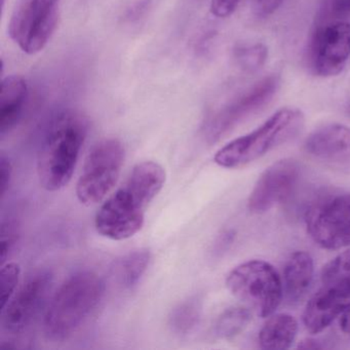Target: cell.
Listing matches in <instances>:
<instances>
[{"label": "cell", "mask_w": 350, "mask_h": 350, "mask_svg": "<svg viewBox=\"0 0 350 350\" xmlns=\"http://www.w3.org/2000/svg\"><path fill=\"white\" fill-rule=\"evenodd\" d=\"M298 333V323L293 315L278 313L268 317L260 329L259 344L263 349H288Z\"/></svg>", "instance_id": "cell-17"}, {"label": "cell", "mask_w": 350, "mask_h": 350, "mask_svg": "<svg viewBox=\"0 0 350 350\" xmlns=\"http://www.w3.org/2000/svg\"><path fill=\"white\" fill-rule=\"evenodd\" d=\"M340 327L344 333L350 335V308L340 317Z\"/></svg>", "instance_id": "cell-30"}, {"label": "cell", "mask_w": 350, "mask_h": 350, "mask_svg": "<svg viewBox=\"0 0 350 350\" xmlns=\"http://www.w3.org/2000/svg\"><path fill=\"white\" fill-rule=\"evenodd\" d=\"M307 232L319 247H350V193L319 200L306 213Z\"/></svg>", "instance_id": "cell-9"}, {"label": "cell", "mask_w": 350, "mask_h": 350, "mask_svg": "<svg viewBox=\"0 0 350 350\" xmlns=\"http://www.w3.org/2000/svg\"><path fill=\"white\" fill-rule=\"evenodd\" d=\"M349 308L350 250L323 266L321 286L305 306L303 323L309 333H321Z\"/></svg>", "instance_id": "cell-5"}, {"label": "cell", "mask_w": 350, "mask_h": 350, "mask_svg": "<svg viewBox=\"0 0 350 350\" xmlns=\"http://www.w3.org/2000/svg\"><path fill=\"white\" fill-rule=\"evenodd\" d=\"M305 150L319 161L350 171V128L327 124L313 131L305 141Z\"/></svg>", "instance_id": "cell-14"}, {"label": "cell", "mask_w": 350, "mask_h": 350, "mask_svg": "<svg viewBox=\"0 0 350 350\" xmlns=\"http://www.w3.org/2000/svg\"><path fill=\"white\" fill-rule=\"evenodd\" d=\"M348 109H349V113H350V104H349V107H348Z\"/></svg>", "instance_id": "cell-33"}, {"label": "cell", "mask_w": 350, "mask_h": 350, "mask_svg": "<svg viewBox=\"0 0 350 350\" xmlns=\"http://www.w3.org/2000/svg\"><path fill=\"white\" fill-rule=\"evenodd\" d=\"M150 257L148 250L139 249L118 259L112 269L118 286L124 290H131L136 286L148 268Z\"/></svg>", "instance_id": "cell-18"}, {"label": "cell", "mask_w": 350, "mask_h": 350, "mask_svg": "<svg viewBox=\"0 0 350 350\" xmlns=\"http://www.w3.org/2000/svg\"><path fill=\"white\" fill-rule=\"evenodd\" d=\"M241 0H211V13L217 18L230 17L237 8Z\"/></svg>", "instance_id": "cell-25"}, {"label": "cell", "mask_w": 350, "mask_h": 350, "mask_svg": "<svg viewBox=\"0 0 350 350\" xmlns=\"http://www.w3.org/2000/svg\"><path fill=\"white\" fill-rule=\"evenodd\" d=\"M7 0H1V3H3V8L5 7V3Z\"/></svg>", "instance_id": "cell-32"}, {"label": "cell", "mask_w": 350, "mask_h": 350, "mask_svg": "<svg viewBox=\"0 0 350 350\" xmlns=\"http://www.w3.org/2000/svg\"><path fill=\"white\" fill-rule=\"evenodd\" d=\"M202 303L200 299L192 297L178 304L169 315V327L177 335L191 333L200 323Z\"/></svg>", "instance_id": "cell-20"}, {"label": "cell", "mask_w": 350, "mask_h": 350, "mask_svg": "<svg viewBox=\"0 0 350 350\" xmlns=\"http://www.w3.org/2000/svg\"><path fill=\"white\" fill-rule=\"evenodd\" d=\"M284 3V0H253L254 15L260 19H265L273 15Z\"/></svg>", "instance_id": "cell-24"}, {"label": "cell", "mask_w": 350, "mask_h": 350, "mask_svg": "<svg viewBox=\"0 0 350 350\" xmlns=\"http://www.w3.org/2000/svg\"><path fill=\"white\" fill-rule=\"evenodd\" d=\"M235 58L239 66L247 72H256L265 65L268 59V48L262 42L237 49Z\"/></svg>", "instance_id": "cell-21"}, {"label": "cell", "mask_w": 350, "mask_h": 350, "mask_svg": "<svg viewBox=\"0 0 350 350\" xmlns=\"http://www.w3.org/2000/svg\"><path fill=\"white\" fill-rule=\"evenodd\" d=\"M314 263L306 252L297 251L286 260L284 268V293L291 302L304 298L312 284Z\"/></svg>", "instance_id": "cell-16"}, {"label": "cell", "mask_w": 350, "mask_h": 350, "mask_svg": "<svg viewBox=\"0 0 350 350\" xmlns=\"http://www.w3.org/2000/svg\"><path fill=\"white\" fill-rule=\"evenodd\" d=\"M280 85L278 75H268L217 112L206 129L208 142L220 140L237 124L268 105L278 93Z\"/></svg>", "instance_id": "cell-10"}, {"label": "cell", "mask_w": 350, "mask_h": 350, "mask_svg": "<svg viewBox=\"0 0 350 350\" xmlns=\"http://www.w3.org/2000/svg\"><path fill=\"white\" fill-rule=\"evenodd\" d=\"M329 14L336 18L350 16V0H329Z\"/></svg>", "instance_id": "cell-28"}, {"label": "cell", "mask_w": 350, "mask_h": 350, "mask_svg": "<svg viewBox=\"0 0 350 350\" xmlns=\"http://www.w3.org/2000/svg\"><path fill=\"white\" fill-rule=\"evenodd\" d=\"M251 319L249 307H229L219 315L213 327V334L218 339H232L245 331Z\"/></svg>", "instance_id": "cell-19"}, {"label": "cell", "mask_w": 350, "mask_h": 350, "mask_svg": "<svg viewBox=\"0 0 350 350\" xmlns=\"http://www.w3.org/2000/svg\"><path fill=\"white\" fill-rule=\"evenodd\" d=\"M28 99V85L20 75H9L0 90V134H7L19 122Z\"/></svg>", "instance_id": "cell-15"}, {"label": "cell", "mask_w": 350, "mask_h": 350, "mask_svg": "<svg viewBox=\"0 0 350 350\" xmlns=\"http://www.w3.org/2000/svg\"><path fill=\"white\" fill-rule=\"evenodd\" d=\"M105 294V284L89 270L69 276L53 295L44 315V329L52 340L68 339L91 317Z\"/></svg>", "instance_id": "cell-3"}, {"label": "cell", "mask_w": 350, "mask_h": 350, "mask_svg": "<svg viewBox=\"0 0 350 350\" xmlns=\"http://www.w3.org/2000/svg\"><path fill=\"white\" fill-rule=\"evenodd\" d=\"M17 228L12 222L3 223L1 226V263H5L8 256L17 241Z\"/></svg>", "instance_id": "cell-23"}, {"label": "cell", "mask_w": 350, "mask_h": 350, "mask_svg": "<svg viewBox=\"0 0 350 350\" xmlns=\"http://www.w3.org/2000/svg\"><path fill=\"white\" fill-rule=\"evenodd\" d=\"M21 269L17 263L10 262L3 264L1 274H0V284H1V309L5 308V305L14 296L19 282Z\"/></svg>", "instance_id": "cell-22"}, {"label": "cell", "mask_w": 350, "mask_h": 350, "mask_svg": "<svg viewBox=\"0 0 350 350\" xmlns=\"http://www.w3.org/2000/svg\"><path fill=\"white\" fill-rule=\"evenodd\" d=\"M88 132L89 122L77 110H63L53 118L38 154V175L42 188L58 191L70 182Z\"/></svg>", "instance_id": "cell-2"}, {"label": "cell", "mask_w": 350, "mask_h": 350, "mask_svg": "<svg viewBox=\"0 0 350 350\" xmlns=\"http://www.w3.org/2000/svg\"><path fill=\"white\" fill-rule=\"evenodd\" d=\"M350 59V23L334 21L319 28L311 46V63L317 77H337Z\"/></svg>", "instance_id": "cell-12"}, {"label": "cell", "mask_w": 350, "mask_h": 350, "mask_svg": "<svg viewBox=\"0 0 350 350\" xmlns=\"http://www.w3.org/2000/svg\"><path fill=\"white\" fill-rule=\"evenodd\" d=\"M62 0H18L9 22L10 38L27 55L42 52L56 32Z\"/></svg>", "instance_id": "cell-7"}, {"label": "cell", "mask_w": 350, "mask_h": 350, "mask_svg": "<svg viewBox=\"0 0 350 350\" xmlns=\"http://www.w3.org/2000/svg\"><path fill=\"white\" fill-rule=\"evenodd\" d=\"M165 171L155 161L135 165L124 185L112 194L98 211L95 226L98 233L124 241L142 228L147 206L163 189Z\"/></svg>", "instance_id": "cell-1"}, {"label": "cell", "mask_w": 350, "mask_h": 350, "mask_svg": "<svg viewBox=\"0 0 350 350\" xmlns=\"http://www.w3.org/2000/svg\"><path fill=\"white\" fill-rule=\"evenodd\" d=\"M301 167L292 159H282L260 175L250 196V212L263 214L290 198L300 179Z\"/></svg>", "instance_id": "cell-13"}, {"label": "cell", "mask_w": 350, "mask_h": 350, "mask_svg": "<svg viewBox=\"0 0 350 350\" xmlns=\"http://www.w3.org/2000/svg\"><path fill=\"white\" fill-rule=\"evenodd\" d=\"M12 174H13V167H12L11 161L5 154L1 155L0 157V186H1V196H5L9 189Z\"/></svg>", "instance_id": "cell-26"}, {"label": "cell", "mask_w": 350, "mask_h": 350, "mask_svg": "<svg viewBox=\"0 0 350 350\" xmlns=\"http://www.w3.org/2000/svg\"><path fill=\"white\" fill-rule=\"evenodd\" d=\"M124 144L118 139H103L94 145L77 184V196L81 204H99L113 189L124 165Z\"/></svg>", "instance_id": "cell-8"}, {"label": "cell", "mask_w": 350, "mask_h": 350, "mask_svg": "<svg viewBox=\"0 0 350 350\" xmlns=\"http://www.w3.org/2000/svg\"><path fill=\"white\" fill-rule=\"evenodd\" d=\"M233 239H234V233H233V231H225V232L219 237L218 241H217L213 253H214L215 255H220L221 253H224V252L228 249L229 245L232 243Z\"/></svg>", "instance_id": "cell-29"}, {"label": "cell", "mask_w": 350, "mask_h": 350, "mask_svg": "<svg viewBox=\"0 0 350 350\" xmlns=\"http://www.w3.org/2000/svg\"><path fill=\"white\" fill-rule=\"evenodd\" d=\"M233 296L259 317L275 312L284 296V286L275 268L263 260H250L233 268L226 278Z\"/></svg>", "instance_id": "cell-6"}, {"label": "cell", "mask_w": 350, "mask_h": 350, "mask_svg": "<svg viewBox=\"0 0 350 350\" xmlns=\"http://www.w3.org/2000/svg\"><path fill=\"white\" fill-rule=\"evenodd\" d=\"M299 348H303V349H321V348H323V345H321L317 340L305 339L299 344Z\"/></svg>", "instance_id": "cell-31"}, {"label": "cell", "mask_w": 350, "mask_h": 350, "mask_svg": "<svg viewBox=\"0 0 350 350\" xmlns=\"http://www.w3.org/2000/svg\"><path fill=\"white\" fill-rule=\"evenodd\" d=\"M149 7H150V0H138L132 7L126 10L124 19L130 22L136 21L146 13Z\"/></svg>", "instance_id": "cell-27"}, {"label": "cell", "mask_w": 350, "mask_h": 350, "mask_svg": "<svg viewBox=\"0 0 350 350\" xmlns=\"http://www.w3.org/2000/svg\"><path fill=\"white\" fill-rule=\"evenodd\" d=\"M304 124V113L300 109L282 108L249 134L234 139L219 149L214 161L225 169L249 165L296 138Z\"/></svg>", "instance_id": "cell-4"}, {"label": "cell", "mask_w": 350, "mask_h": 350, "mask_svg": "<svg viewBox=\"0 0 350 350\" xmlns=\"http://www.w3.org/2000/svg\"><path fill=\"white\" fill-rule=\"evenodd\" d=\"M52 284L53 274L48 270L32 274L1 309L3 329L12 335L27 331L46 308Z\"/></svg>", "instance_id": "cell-11"}]
</instances>
